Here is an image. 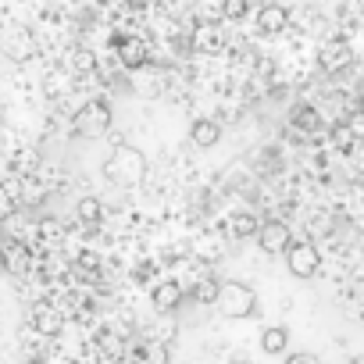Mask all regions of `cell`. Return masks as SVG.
Masks as SVG:
<instances>
[{
  "instance_id": "obj_1",
  "label": "cell",
  "mask_w": 364,
  "mask_h": 364,
  "mask_svg": "<svg viewBox=\"0 0 364 364\" xmlns=\"http://www.w3.org/2000/svg\"><path fill=\"white\" fill-rule=\"evenodd\" d=\"M104 175L114 182V186H139V182L146 178V157H143V150H136V146H129V143H118L114 150H111V157H107V164H104Z\"/></svg>"
},
{
  "instance_id": "obj_2",
  "label": "cell",
  "mask_w": 364,
  "mask_h": 364,
  "mask_svg": "<svg viewBox=\"0 0 364 364\" xmlns=\"http://www.w3.org/2000/svg\"><path fill=\"white\" fill-rule=\"evenodd\" d=\"M225 318L240 321V318H254L261 307H257V293L247 286V282H222V296L215 304Z\"/></svg>"
},
{
  "instance_id": "obj_3",
  "label": "cell",
  "mask_w": 364,
  "mask_h": 364,
  "mask_svg": "<svg viewBox=\"0 0 364 364\" xmlns=\"http://www.w3.org/2000/svg\"><path fill=\"white\" fill-rule=\"evenodd\" d=\"M286 268L296 275V279H314L318 268H321V250L314 243H293L286 250Z\"/></svg>"
},
{
  "instance_id": "obj_4",
  "label": "cell",
  "mask_w": 364,
  "mask_h": 364,
  "mask_svg": "<svg viewBox=\"0 0 364 364\" xmlns=\"http://www.w3.org/2000/svg\"><path fill=\"white\" fill-rule=\"evenodd\" d=\"M107 129H111V107H107L104 100H93V104H86V107L75 114V132L86 136V139H93V136H100V132H107Z\"/></svg>"
},
{
  "instance_id": "obj_5",
  "label": "cell",
  "mask_w": 364,
  "mask_h": 364,
  "mask_svg": "<svg viewBox=\"0 0 364 364\" xmlns=\"http://www.w3.org/2000/svg\"><path fill=\"white\" fill-rule=\"evenodd\" d=\"M257 247H261L264 254H282V250H289V247H293L289 225H286V222H264L261 232H257Z\"/></svg>"
},
{
  "instance_id": "obj_6",
  "label": "cell",
  "mask_w": 364,
  "mask_h": 364,
  "mask_svg": "<svg viewBox=\"0 0 364 364\" xmlns=\"http://www.w3.org/2000/svg\"><path fill=\"white\" fill-rule=\"evenodd\" d=\"M182 286L175 282V279H164V282H157L154 286V293H150V300H154V307L161 311V314H171V311H178V304H182Z\"/></svg>"
},
{
  "instance_id": "obj_7",
  "label": "cell",
  "mask_w": 364,
  "mask_h": 364,
  "mask_svg": "<svg viewBox=\"0 0 364 364\" xmlns=\"http://www.w3.org/2000/svg\"><path fill=\"white\" fill-rule=\"evenodd\" d=\"M33 328H36L40 336H58V332L65 328V318H61L58 307H50V304H36V307H33Z\"/></svg>"
},
{
  "instance_id": "obj_8",
  "label": "cell",
  "mask_w": 364,
  "mask_h": 364,
  "mask_svg": "<svg viewBox=\"0 0 364 364\" xmlns=\"http://www.w3.org/2000/svg\"><path fill=\"white\" fill-rule=\"evenodd\" d=\"M29 264H33V254H29L26 243H8V247H4V257H0V268H4V272H11V275H26Z\"/></svg>"
},
{
  "instance_id": "obj_9",
  "label": "cell",
  "mask_w": 364,
  "mask_h": 364,
  "mask_svg": "<svg viewBox=\"0 0 364 364\" xmlns=\"http://www.w3.org/2000/svg\"><path fill=\"white\" fill-rule=\"evenodd\" d=\"M286 26H289V11H286L282 4H264V8L257 11V29H261V33L275 36V33H282Z\"/></svg>"
},
{
  "instance_id": "obj_10",
  "label": "cell",
  "mask_w": 364,
  "mask_h": 364,
  "mask_svg": "<svg viewBox=\"0 0 364 364\" xmlns=\"http://www.w3.org/2000/svg\"><path fill=\"white\" fill-rule=\"evenodd\" d=\"M190 139H193V146H215L218 139H222V125L218 122H211V118H197L193 125H190Z\"/></svg>"
},
{
  "instance_id": "obj_11",
  "label": "cell",
  "mask_w": 364,
  "mask_h": 364,
  "mask_svg": "<svg viewBox=\"0 0 364 364\" xmlns=\"http://www.w3.org/2000/svg\"><path fill=\"white\" fill-rule=\"evenodd\" d=\"M118 58L125 68H139V65H146V43L136 36H125V40H118Z\"/></svg>"
},
{
  "instance_id": "obj_12",
  "label": "cell",
  "mask_w": 364,
  "mask_h": 364,
  "mask_svg": "<svg viewBox=\"0 0 364 364\" xmlns=\"http://www.w3.org/2000/svg\"><path fill=\"white\" fill-rule=\"evenodd\" d=\"M193 47H197V50H204V54H215V50H222V29H218L215 22H204V26H197V33H193Z\"/></svg>"
},
{
  "instance_id": "obj_13",
  "label": "cell",
  "mask_w": 364,
  "mask_h": 364,
  "mask_svg": "<svg viewBox=\"0 0 364 364\" xmlns=\"http://www.w3.org/2000/svg\"><path fill=\"white\" fill-rule=\"evenodd\" d=\"M218 296H222V282H218L215 275H204V279L193 282V300H197L200 307H215Z\"/></svg>"
},
{
  "instance_id": "obj_14",
  "label": "cell",
  "mask_w": 364,
  "mask_h": 364,
  "mask_svg": "<svg viewBox=\"0 0 364 364\" xmlns=\"http://www.w3.org/2000/svg\"><path fill=\"white\" fill-rule=\"evenodd\" d=\"M286 346H289V328H286V325H268V328L261 332V350H264V353L275 357V353H282Z\"/></svg>"
},
{
  "instance_id": "obj_15",
  "label": "cell",
  "mask_w": 364,
  "mask_h": 364,
  "mask_svg": "<svg viewBox=\"0 0 364 364\" xmlns=\"http://www.w3.org/2000/svg\"><path fill=\"white\" fill-rule=\"evenodd\" d=\"M33 54H36V43H33L29 33H15V36L8 40V58H11V61L22 65V61H29Z\"/></svg>"
},
{
  "instance_id": "obj_16",
  "label": "cell",
  "mask_w": 364,
  "mask_h": 364,
  "mask_svg": "<svg viewBox=\"0 0 364 364\" xmlns=\"http://www.w3.org/2000/svg\"><path fill=\"white\" fill-rule=\"evenodd\" d=\"M346 65H350V47L332 43V47L321 50V68H325V72H339V68H346Z\"/></svg>"
},
{
  "instance_id": "obj_17",
  "label": "cell",
  "mask_w": 364,
  "mask_h": 364,
  "mask_svg": "<svg viewBox=\"0 0 364 364\" xmlns=\"http://www.w3.org/2000/svg\"><path fill=\"white\" fill-rule=\"evenodd\" d=\"M257 232H261V225H257V218H254L250 211H240V215L232 218V236L250 240V236H257Z\"/></svg>"
},
{
  "instance_id": "obj_18",
  "label": "cell",
  "mask_w": 364,
  "mask_h": 364,
  "mask_svg": "<svg viewBox=\"0 0 364 364\" xmlns=\"http://www.w3.org/2000/svg\"><path fill=\"white\" fill-rule=\"evenodd\" d=\"M75 211H79V222H86V225H97V222L104 218V208H100L97 197H82Z\"/></svg>"
},
{
  "instance_id": "obj_19",
  "label": "cell",
  "mask_w": 364,
  "mask_h": 364,
  "mask_svg": "<svg viewBox=\"0 0 364 364\" xmlns=\"http://www.w3.org/2000/svg\"><path fill=\"white\" fill-rule=\"evenodd\" d=\"M222 11H225L229 22H240V18H247V11H250V0H222Z\"/></svg>"
},
{
  "instance_id": "obj_20",
  "label": "cell",
  "mask_w": 364,
  "mask_h": 364,
  "mask_svg": "<svg viewBox=\"0 0 364 364\" xmlns=\"http://www.w3.org/2000/svg\"><path fill=\"white\" fill-rule=\"evenodd\" d=\"M293 122H296L304 132H314V129H318V111H314V107H296V111H293Z\"/></svg>"
},
{
  "instance_id": "obj_21",
  "label": "cell",
  "mask_w": 364,
  "mask_h": 364,
  "mask_svg": "<svg viewBox=\"0 0 364 364\" xmlns=\"http://www.w3.org/2000/svg\"><path fill=\"white\" fill-rule=\"evenodd\" d=\"M286 364H321V357H318V353H311V350H296V353H289V357H286Z\"/></svg>"
},
{
  "instance_id": "obj_22",
  "label": "cell",
  "mask_w": 364,
  "mask_h": 364,
  "mask_svg": "<svg viewBox=\"0 0 364 364\" xmlns=\"http://www.w3.org/2000/svg\"><path fill=\"white\" fill-rule=\"evenodd\" d=\"M100 346H104L107 353H118V350H122V343H118L111 332H104V336H100Z\"/></svg>"
},
{
  "instance_id": "obj_23",
  "label": "cell",
  "mask_w": 364,
  "mask_h": 364,
  "mask_svg": "<svg viewBox=\"0 0 364 364\" xmlns=\"http://www.w3.org/2000/svg\"><path fill=\"white\" fill-rule=\"evenodd\" d=\"M75 65H79L82 72H86V68H93V54H90V50H82V54H75Z\"/></svg>"
},
{
  "instance_id": "obj_24",
  "label": "cell",
  "mask_w": 364,
  "mask_h": 364,
  "mask_svg": "<svg viewBox=\"0 0 364 364\" xmlns=\"http://www.w3.org/2000/svg\"><path fill=\"white\" fill-rule=\"evenodd\" d=\"M79 264H82V268H97V264H100V261H97V257H93V254H82V257H79Z\"/></svg>"
},
{
  "instance_id": "obj_25",
  "label": "cell",
  "mask_w": 364,
  "mask_h": 364,
  "mask_svg": "<svg viewBox=\"0 0 364 364\" xmlns=\"http://www.w3.org/2000/svg\"><path fill=\"white\" fill-rule=\"evenodd\" d=\"M4 247H8V243H0V257H4Z\"/></svg>"
},
{
  "instance_id": "obj_26",
  "label": "cell",
  "mask_w": 364,
  "mask_h": 364,
  "mask_svg": "<svg viewBox=\"0 0 364 364\" xmlns=\"http://www.w3.org/2000/svg\"><path fill=\"white\" fill-rule=\"evenodd\" d=\"M357 4H360V8H364V0H357Z\"/></svg>"
}]
</instances>
